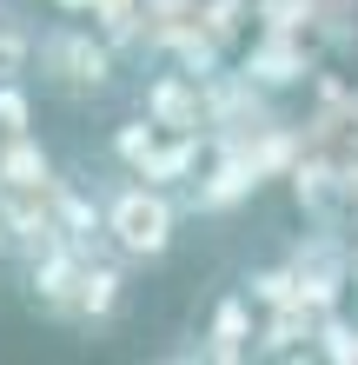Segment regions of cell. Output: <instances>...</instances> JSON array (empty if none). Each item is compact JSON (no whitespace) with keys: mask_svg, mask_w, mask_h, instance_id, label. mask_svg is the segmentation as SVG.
<instances>
[{"mask_svg":"<svg viewBox=\"0 0 358 365\" xmlns=\"http://www.w3.org/2000/svg\"><path fill=\"white\" fill-rule=\"evenodd\" d=\"M27 120H33V106H27V87H20V73L14 80H0V133H27Z\"/></svg>","mask_w":358,"mask_h":365,"instance_id":"7","label":"cell"},{"mask_svg":"<svg viewBox=\"0 0 358 365\" xmlns=\"http://www.w3.org/2000/svg\"><path fill=\"white\" fill-rule=\"evenodd\" d=\"M100 232L113 240L120 259H166L173 252V232H179V206L166 200V186L139 180V186H120L107 200V220H100Z\"/></svg>","mask_w":358,"mask_h":365,"instance_id":"1","label":"cell"},{"mask_svg":"<svg viewBox=\"0 0 358 365\" xmlns=\"http://www.w3.org/2000/svg\"><path fill=\"white\" fill-rule=\"evenodd\" d=\"M186 166H193V140H179V146H166V153L153 146V153L139 160V180H153V186H166L173 173H186Z\"/></svg>","mask_w":358,"mask_h":365,"instance_id":"6","label":"cell"},{"mask_svg":"<svg viewBox=\"0 0 358 365\" xmlns=\"http://www.w3.org/2000/svg\"><path fill=\"white\" fill-rule=\"evenodd\" d=\"M0 180H7V186H40V180H47V153H33L27 133H14L7 160H0Z\"/></svg>","mask_w":358,"mask_h":365,"instance_id":"5","label":"cell"},{"mask_svg":"<svg viewBox=\"0 0 358 365\" xmlns=\"http://www.w3.org/2000/svg\"><path fill=\"white\" fill-rule=\"evenodd\" d=\"M146 106H153V120L179 126V133H186V126H193V93H186V80H173V73H166L159 87L146 93Z\"/></svg>","mask_w":358,"mask_h":365,"instance_id":"4","label":"cell"},{"mask_svg":"<svg viewBox=\"0 0 358 365\" xmlns=\"http://www.w3.org/2000/svg\"><path fill=\"white\" fill-rule=\"evenodd\" d=\"M146 153H153V120H146V126L133 120V126H126V133H120V160H133V166H139Z\"/></svg>","mask_w":358,"mask_h":365,"instance_id":"10","label":"cell"},{"mask_svg":"<svg viewBox=\"0 0 358 365\" xmlns=\"http://www.w3.org/2000/svg\"><path fill=\"white\" fill-rule=\"evenodd\" d=\"M246 332H252L246 306H239V299H226V306H219V319H213V339H219V346H239Z\"/></svg>","mask_w":358,"mask_h":365,"instance_id":"9","label":"cell"},{"mask_svg":"<svg viewBox=\"0 0 358 365\" xmlns=\"http://www.w3.org/2000/svg\"><path fill=\"white\" fill-rule=\"evenodd\" d=\"M33 60H40V80H47L53 93H67V100L107 93V80H113V53L100 47L87 27H53L33 47Z\"/></svg>","mask_w":358,"mask_h":365,"instance_id":"2","label":"cell"},{"mask_svg":"<svg viewBox=\"0 0 358 365\" xmlns=\"http://www.w3.org/2000/svg\"><path fill=\"white\" fill-rule=\"evenodd\" d=\"M120 306V272L113 266H80V286L67 299V319H80V326H107Z\"/></svg>","mask_w":358,"mask_h":365,"instance_id":"3","label":"cell"},{"mask_svg":"<svg viewBox=\"0 0 358 365\" xmlns=\"http://www.w3.org/2000/svg\"><path fill=\"white\" fill-rule=\"evenodd\" d=\"M27 53H33V40L14 27V20H0V80H14L20 67H27Z\"/></svg>","mask_w":358,"mask_h":365,"instance_id":"8","label":"cell"}]
</instances>
